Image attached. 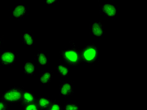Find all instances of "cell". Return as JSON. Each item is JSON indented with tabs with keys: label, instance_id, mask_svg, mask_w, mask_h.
<instances>
[{
	"label": "cell",
	"instance_id": "20",
	"mask_svg": "<svg viewBox=\"0 0 147 110\" xmlns=\"http://www.w3.org/2000/svg\"><path fill=\"white\" fill-rule=\"evenodd\" d=\"M57 1H55V0H49V1H46L44 2V4L46 5H53L55 4V3H56Z\"/></svg>",
	"mask_w": 147,
	"mask_h": 110
},
{
	"label": "cell",
	"instance_id": "4",
	"mask_svg": "<svg viewBox=\"0 0 147 110\" xmlns=\"http://www.w3.org/2000/svg\"><path fill=\"white\" fill-rule=\"evenodd\" d=\"M17 61L16 52L11 50H3L0 52V64L3 66H10Z\"/></svg>",
	"mask_w": 147,
	"mask_h": 110
},
{
	"label": "cell",
	"instance_id": "3",
	"mask_svg": "<svg viewBox=\"0 0 147 110\" xmlns=\"http://www.w3.org/2000/svg\"><path fill=\"white\" fill-rule=\"evenodd\" d=\"M23 91V89L19 86H13L3 93L1 99L8 104L20 103Z\"/></svg>",
	"mask_w": 147,
	"mask_h": 110
},
{
	"label": "cell",
	"instance_id": "6",
	"mask_svg": "<svg viewBox=\"0 0 147 110\" xmlns=\"http://www.w3.org/2000/svg\"><path fill=\"white\" fill-rule=\"evenodd\" d=\"M59 89L60 96L63 98L72 96L74 92V87L73 84L68 81H64L60 83Z\"/></svg>",
	"mask_w": 147,
	"mask_h": 110
},
{
	"label": "cell",
	"instance_id": "11",
	"mask_svg": "<svg viewBox=\"0 0 147 110\" xmlns=\"http://www.w3.org/2000/svg\"><path fill=\"white\" fill-rule=\"evenodd\" d=\"M36 67L34 62L32 61H26L23 64V73L28 76H33L36 72Z\"/></svg>",
	"mask_w": 147,
	"mask_h": 110
},
{
	"label": "cell",
	"instance_id": "18",
	"mask_svg": "<svg viewBox=\"0 0 147 110\" xmlns=\"http://www.w3.org/2000/svg\"><path fill=\"white\" fill-rule=\"evenodd\" d=\"M23 110H40L36 105V102L23 106Z\"/></svg>",
	"mask_w": 147,
	"mask_h": 110
},
{
	"label": "cell",
	"instance_id": "19",
	"mask_svg": "<svg viewBox=\"0 0 147 110\" xmlns=\"http://www.w3.org/2000/svg\"><path fill=\"white\" fill-rule=\"evenodd\" d=\"M8 104L5 101H3L2 99L0 100V110H8Z\"/></svg>",
	"mask_w": 147,
	"mask_h": 110
},
{
	"label": "cell",
	"instance_id": "14",
	"mask_svg": "<svg viewBox=\"0 0 147 110\" xmlns=\"http://www.w3.org/2000/svg\"><path fill=\"white\" fill-rule=\"evenodd\" d=\"M22 40L23 44L27 46H32L34 44V36L30 31H26L22 34Z\"/></svg>",
	"mask_w": 147,
	"mask_h": 110
},
{
	"label": "cell",
	"instance_id": "12",
	"mask_svg": "<svg viewBox=\"0 0 147 110\" xmlns=\"http://www.w3.org/2000/svg\"><path fill=\"white\" fill-rule=\"evenodd\" d=\"M36 61L40 66H46L49 64V57L44 51H39L36 55Z\"/></svg>",
	"mask_w": 147,
	"mask_h": 110
},
{
	"label": "cell",
	"instance_id": "5",
	"mask_svg": "<svg viewBox=\"0 0 147 110\" xmlns=\"http://www.w3.org/2000/svg\"><path fill=\"white\" fill-rule=\"evenodd\" d=\"M100 12L106 18L113 20L117 17L118 10L115 4L110 2H106L101 5L100 8Z\"/></svg>",
	"mask_w": 147,
	"mask_h": 110
},
{
	"label": "cell",
	"instance_id": "15",
	"mask_svg": "<svg viewBox=\"0 0 147 110\" xmlns=\"http://www.w3.org/2000/svg\"><path fill=\"white\" fill-rule=\"evenodd\" d=\"M56 72L62 78H65L68 76L70 72L69 66L65 64H57L55 67Z\"/></svg>",
	"mask_w": 147,
	"mask_h": 110
},
{
	"label": "cell",
	"instance_id": "7",
	"mask_svg": "<svg viewBox=\"0 0 147 110\" xmlns=\"http://www.w3.org/2000/svg\"><path fill=\"white\" fill-rule=\"evenodd\" d=\"M90 32L97 38H102L105 35V28L102 22L96 21L90 26Z\"/></svg>",
	"mask_w": 147,
	"mask_h": 110
},
{
	"label": "cell",
	"instance_id": "21",
	"mask_svg": "<svg viewBox=\"0 0 147 110\" xmlns=\"http://www.w3.org/2000/svg\"><path fill=\"white\" fill-rule=\"evenodd\" d=\"M2 44H3V40H2V38L1 37V36H0V48H1Z\"/></svg>",
	"mask_w": 147,
	"mask_h": 110
},
{
	"label": "cell",
	"instance_id": "16",
	"mask_svg": "<svg viewBox=\"0 0 147 110\" xmlns=\"http://www.w3.org/2000/svg\"><path fill=\"white\" fill-rule=\"evenodd\" d=\"M62 110H79V105L76 101H68L64 103Z\"/></svg>",
	"mask_w": 147,
	"mask_h": 110
},
{
	"label": "cell",
	"instance_id": "10",
	"mask_svg": "<svg viewBox=\"0 0 147 110\" xmlns=\"http://www.w3.org/2000/svg\"><path fill=\"white\" fill-rule=\"evenodd\" d=\"M53 79V73L50 71H44L39 75L38 80L40 84L42 86L49 84Z\"/></svg>",
	"mask_w": 147,
	"mask_h": 110
},
{
	"label": "cell",
	"instance_id": "8",
	"mask_svg": "<svg viewBox=\"0 0 147 110\" xmlns=\"http://www.w3.org/2000/svg\"><path fill=\"white\" fill-rule=\"evenodd\" d=\"M28 9L26 5H16L11 11V16L15 19L20 20L28 14Z\"/></svg>",
	"mask_w": 147,
	"mask_h": 110
},
{
	"label": "cell",
	"instance_id": "17",
	"mask_svg": "<svg viewBox=\"0 0 147 110\" xmlns=\"http://www.w3.org/2000/svg\"><path fill=\"white\" fill-rule=\"evenodd\" d=\"M47 110H62V107L57 101L54 100V101H52L51 105Z\"/></svg>",
	"mask_w": 147,
	"mask_h": 110
},
{
	"label": "cell",
	"instance_id": "9",
	"mask_svg": "<svg viewBox=\"0 0 147 110\" xmlns=\"http://www.w3.org/2000/svg\"><path fill=\"white\" fill-rule=\"evenodd\" d=\"M36 97L34 94L30 91H23L20 101V104L22 106L27 105L28 104L35 103L36 101Z\"/></svg>",
	"mask_w": 147,
	"mask_h": 110
},
{
	"label": "cell",
	"instance_id": "1",
	"mask_svg": "<svg viewBox=\"0 0 147 110\" xmlns=\"http://www.w3.org/2000/svg\"><path fill=\"white\" fill-rule=\"evenodd\" d=\"M60 55L65 64L69 66H78L82 62L80 51L76 47L63 49L60 52Z\"/></svg>",
	"mask_w": 147,
	"mask_h": 110
},
{
	"label": "cell",
	"instance_id": "13",
	"mask_svg": "<svg viewBox=\"0 0 147 110\" xmlns=\"http://www.w3.org/2000/svg\"><path fill=\"white\" fill-rule=\"evenodd\" d=\"M36 103L40 110H47L52 102L48 97L41 96L36 99Z\"/></svg>",
	"mask_w": 147,
	"mask_h": 110
},
{
	"label": "cell",
	"instance_id": "2",
	"mask_svg": "<svg viewBox=\"0 0 147 110\" xmlns=\"http://www.w3.org/2000/svg\"><path fill=\"white\" fill-rule=\"evenodd\" d=\"M80 54L83 63L87 64H94L99 58V48L94 44H89L80 51Z\"/></svg>",
	"mask_w": 147,
	"mask_h": 110
}]
</instances>
